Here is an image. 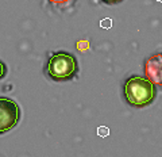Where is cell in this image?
<instances>
[{
	"instance_id": "6da1fadb",
	"label": "cell",
	"mask_w": 162,
	"mask_h": 157,
	"mask_svg": "<svg viewBox=\"0 0 162 157\" xmlns=\"http://www.w3.org/2000/svg\"><path fill=\"white\" fill-rule=\"evenodd\" d=\"M123 91L127 103L134 107L149 106L157 95L155 85L146 77L142 76H131L130 79H127Z\"/></svg>"
},
{
	"instance_id": "5b68a950",
	"label": "cell",
	"mask_w": 162,
	"mask_h": 157,
	"mask_svg": "<svg viewBox=\"0 0 162 157\" xmlns=\"http://www.w3.org/2000/svg\"><path fill=\"white\" fill-rule=\"evenodd\" d=\"M49 3H51L53 6H66V4H69L72 1V0H47Z\"/></svg>"
},
{
	"instance_id": "30bf717a",
	"label": "cell",
	"mask_w": 162,
	"mask_h": 157,
	"mask_svg": "<svg viewBox=\"0 0 162 157\" xmlns=\"http://www.w3.org/2000/svg\"><path fill=\"white\" fill-rule=\"evenodd\" d=\"M155 1H159V3H162V0H155Z\"/></svg>"
},
{
	"instance_id": "3957f363",
	"label": "cell",
	"mask_w": 162,
	"mask_h": 157,
	"mask_svg": "<svg viewBox=\"0 0 162 157\" xmlns=\"http://www.w3.org/2000/svg\"><path fill=\"white\" fill-rule=\"evenodd\" d=\"M20 121V108L16 102L8 98H0V134L10 131Z\"/></svg>"
},
{
	"instance_id": "7a4b0ae2",
	"label": "cell",
	"mask_w": 162,
	"mask_h": 157,
	"mask_svg": "<svg viewBox=\"0 0 162 157\" xmlns=\"http://www.w3.org/2000/svg\"><path fill=\"white\" fill-rule=\"evenodd\" d=\"M78 70L77 60L68 52H57L49 58L47 76L54 81H66L73 79Z\"/></svg>"
},
{
	"instance_id": "9c48e42d",
	"label": "cell",
	"mask_w": 162,
	"mask_h": 157,
	"mask_svg": "<svg viewBox=\"0 0 162 157\" xmlns=\"http://www.w3.org/2000/svg\"><path fill=\"white\" fill-rule=\"evenodd\" d=\"M101 1L106 4H118L120 1H123V0H101Z\"/></svg>"
},
{
	"instance_id": "277c9868",
	"label": "cell",
	"mask_w": 162,
	"mask_h": 157,
	"mask_svg": "<svg viewBox=\"0 0 162 157\" xmlns=\"http://www.w3.org/2000/svg\"><path fill=\"white\" fill-rule=\"evenodd\" d=\"M144 77L150 80L154 85L162 88V52L154 53L150 56L143 65Z\"/></svg>"
},
{
	"instance_id": "8992f818",
	"label": "cell",
	"mask_w": 162,
	"mask_h": 157,
	"mask_svg": "<svg viewBox=\"0 0 162 157\" xmlns=\"http://www.w3.org/2000/svg\"><path fill=\"white\" fill-rule=\"evenodd\" d=\"M97 134H99L100 137H107L109 134V129L107 126H100L99 129H97Z\"/></svg>"
},
{
	"instance_id": "ba28073f",
	"label": "cell",
	"mask_w": 162,
	"mask_h": 157,
	"mask_svg": "<svg viewBox=\"0 0 162 157\" xmlns=\"http://www.w3.org/2000/svg\"><path fill=\"white\" fill-rule=\"evenodd\" d=\"M6 73H7V68H6V64L0 61V79H3V77L6 76Z\"/></svg>"
},
{
	"instance_id": "52a82bcc",
	"label": "cell",
	"mask_w": 162,
	"mask_h": 157,
	"mask_svg": "<svg viewBox=\"0 0 162 157\" xmlns=\"http://www.w3.org/2000/svg\"><path fill=\"white\" fill-rule=\"evenodd\" d=\"M100 26H101L103 28H109L112 26V21H111V19H103V21L100 22Z\"/></svg>"
}]
</instances>
